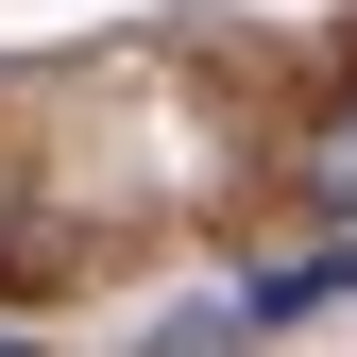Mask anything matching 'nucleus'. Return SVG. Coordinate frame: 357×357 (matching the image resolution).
I'll return each instance as SVG.
<instances>
[{
  "label": "nucleus",
  "instance_id": "obj_2",
  "mask_svg": "<svg viewBox=\"0 0 357 357\" xmlns=\"http://www.w3.org/2000/svg\"><path fill=\"white\" fill-rule=\"evenodd\" d=\"M0 357H34V340H0Z\"/></svg>",
  "mask_w": 357,
  "mask_h": 357
},
{
  "label": "nucleus",
  "instance_id": "obj_1",
  "mask_svg": "<svg viewBox=\"0 0 357 357\" xmlns=\"http://www.w3.org/2000/svg\"><path fill=\"white\" fill-rule=\"evenodd\" d=\"M306 170H324V188H340V204H357V102H340V119H324V137H306Z\"/></svg>",
  "mask_w": 357,
  "mask_h": 357
}]
</instances>
